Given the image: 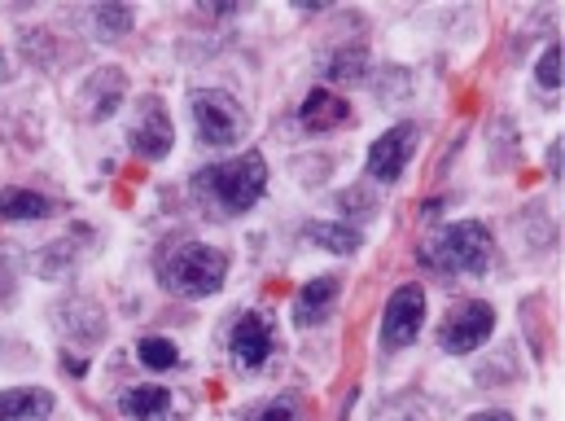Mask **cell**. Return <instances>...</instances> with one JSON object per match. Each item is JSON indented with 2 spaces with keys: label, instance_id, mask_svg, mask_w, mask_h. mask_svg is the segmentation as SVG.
<instances>
[{
  "label": "cell",
  "instance_id": "obj_1",
  "mask_svg": "<svg viewBox=\"0 0 565 421\" xmlns=\"http://www.w3.org/2000/svg\"><path fill=\"white\" fill-rule=\"evenodd\" d=\"M268 189V162L259 149H246L228 162H215L206 171L193 176V193L211 207H220L224 215H246Z\"/></svg>",
  "mask_w": 565,
  "mask_h": 421
},
{
  "label": "cell",
  "instance_id": "obj_2",
  "mask_svg": "<svg viewBox=\"0 0 565 421\" xmlns=\"http://www.w3.org/2000/svg\"><path fill=\"white\" fill-rule=\"evenodd\" d=\"M162 285L180 298H211L228 281V255L206 242H180L158 260Z\"/></svg>",
  "mask_w": 565,
  "mask_h": 421
},
{
  "label": "cell",
  "instance_id": "obj_3",
  "mask_svg": "<svg viewBox=\"0 0 565 421\" xmlns=\"http://www.w3.org/2000/svg\"><path fill=\"white\" fill-rule=\"evenodd\" d=\"M425 269L438 273H487L491 264V233L478 220H456L447 229H438L422 246Z\"/></svg>",
  "mask_w": 565,
  "mask_h": 421
},
{
  "label": "cell",
  "instance_id": "obj_4",
  "mask_svg": "<svg viewBox=\"0 0 565 421\" xmlns=\"http://www.w3.org/2000/svg\"><path fill=\"white\" fill-rule=\"evenodd\" d=\"M189 106H193L198 137L206 140V145H220V149L224 145H237V140L246 137V128H250L242 102L233 93H224V88H198L189 97Z\"/></svg>",
  "mask_w": 565,
  "mask_h": 421
},
{
  "label": "cell",
  "instance_id": "obj_5",
  "mask_svg": "<svg viewBox=\"0 0 565 421\" xmlns=\"http://www.w3.org/2000/svg\"><path fill=\"white\" fill-rule=\"evenodd\" d=\"M491 329H495V307L482 298H469L447 316V325L438 329V343H443V351L465 356V351H478L491 338Z\"/></svg>",
  "mask_w": 565,
  "mask_h": 421
},
{
  "label": "cell",
  "instance_id": "obj_6",
  "mask_svg": "<svg viewBox=\"0 0 565 421\" xmlns=\"http://www.w3.org/2000/svg\"><path fill=\"white\" fill-rule=\"evenodd\" d=\"M425 320V290L422 285H399L386 303V316H382V347L386 351H404L417 343Z\"/></svg>",
  "mask_w": 565,
  "mask_h": 421
},
{
  "label": "cell",
  "instance_id": "obj_7",
  "mask_svg": "<svg viewBox=\"0 0 565 421\" xmlns=\"http://www.w3.org/2000/svg\"><path fill=\"white\" fill-rule=\"evenodd\" d=\"M228 351H233V365L242 373H255L273 351H277V334H273V320L264 312H246L237 325H233V338H228Z\"/></svg>",
  "mask_w": 565,
  "mask_h": 421
},
{
  "label": "cell",
  "instance_id": "obj_8",
  "mask_svg": "<svg viewBox=\"0 0 565 421\" xmlns=\"http://www.w3.org/2000/svg\"><path fill=\"white\" fill-rule=\"evenodd\" d=\"M413 149H417V128L413 124H399V128L382 133V137L373 140V149H369V176L382 180V185H395L404 176Z\"/></svg>",
  "mask_w": 565,
  "mask_h": 421
},
{
  "label": "cell",
  "instance_id": "obj_9",
  "mask_svg": "<svg viewBox=\"0 0 565 421\" xmlns=\"http://www.w3.org/2000/svg\"><path fill=\"white\" fill-rule=\"evenodd\" d=\"M132 149L149 158V162H158V158H167L171 154V145H175V128H171V119H167V106L158 102V97H145L141 102V115H137V124H132Z\"/></svg>",
  "mask_w": 565,
  "mask_h": 421
},
{
  "label": "cell",
  "instance_id": "obj_10",
  "mask_svg": "<svg viewBox=\"0 0 565 421\" xmlns=\"http://www.w3.org/2000/svg\"><path fill=\"white\" fill-rule=\"evenodd\" d=\"M124 93H128L124 71H119V66H106V71H97V75L84 84L79 106H84L88 119H110V115L124 106Z\"/></svg>",
  "mask_w": 565,
  "mask_h": 421
},
{
  "label": "cell",
  "instance_id": "obj_11",
  "mask_svg": "<svg viewBox=\"0 0 565 421\" xmlns=\"http://www.w3.org/2000/svg\"><path fill=\"white\" fill-rule=\"evenodd\" d=\"M298 119H302L307 133H333V128H342L351 119V106L342 97H333L329 88H311L302 97V106H298Z\"/></svg>",
  "mask_w": 565,
  "mask_h": 421
},
{
  "label": "cell",
  "instance_id": "obj_12",
  "mask_svg": "<svg viewBox=\"0 0 565 421\" xmlns=\"http://www.w3.org/2000/svg\"><path fill=\"white\" fill-rule=\"evenodd\" d=\"M333 303H338V277H311L302 290H298V298H294V320L302 325V329H311V325H320L329 312H333Z\"/></svg>",
  "mask_w": 565,
  "mask_h": 421
},
{
  "label": "cell",
  "instance_id": "obj_13",
  "mask_svg": "<svg viewBox=\"0 0 565 421\" xmlns=\"http://www.w3.org/2000/svg\"><path fill=\"white\" fill-rule=\"evenodd\" d=\"M53 418V396L40 387H18L0 391V421H49Z\"/></svg>",
  "mask_w": 565,
  "mask_h": 421
},
{
  "label": "cell",
  "instance_id": "obj_14",
  "mask_svg": "<svg viewBox=\"0 0 565 421\" xmlns=\"http://www.w3.org/2000/svg\"><path fill=\"white\" fill-rule=\"evenodd\" d=\"M119 409H124L128 421H167V413H171V391L167 387H132L119 400Z\"/></svg>",
  "mask_w": 565,
  "mask_h": 421
},
{
  "label": "cell",
  "instance_id": "obj_15",
  "mask_svg": "<svg viewBox=\"0 0 565 421\" xmlns=\"http://www.w3.org/2000/svg\"><path fill=\"white\" fill-rule=\"evenodd\" d=\"M0 215L4 220H44V215H53V202L35 189H0Z\"/></svg>",
  "mask_w": 565,
  "mask_h": 421
},
{
  "label": "cell",
  "instance_id": "obj_16",
  "mask_svg": "<svg viewBox=\"0 0 565 421\" xmlns=\"http://www.w3.org/2000/svg\"><path fill=\"white\" fill-rule=\"evenodd\" d=\"M302 242L307 246H320V251H333V255H355L360 251V233L347 229V224H307L302 229Z\"/></svg>",
  "mask_w": 565,
  "mask_h": 421
},
{
  "label": "cell",
  "instance_id": "obj_17",
  "mask_svg": "<svg viewBox=\"0 0 565 421\" xmlns=\"http://www.w3.org/2000/svg\"><path fill=\"white\" fill-rule=\"evenodd\" d=\"M324 75L338 80V84H360L369 75V53L355 44V49H338L329 62H324Z\"/></svg>",
  "mask_w": 565,
  "mask_h": 421
},
{
  "label": "cell",
  "instance_id": "obj_18",
  "mask_svg": "<svg viewBox=\"0 0 565 421\" xmlns=\"http://www.w3.org/2000/svg\"><path fill=\"white\" fill-rule=\"evenodd\" d=\"M93 27H97V40H124L132 31V9L128 4H102V9H93Z\"/></svg>",
  "mask_w": 565,
  "mask_h": 421
},
{
  "label": "cell",
  "instance_id": "obj_19",
  "mask_svg": "<svg viewBox=\"0 0 565 421\" xmlns=\"http://www.w3.org/2000/svg\"><path fill=\"white\" fill-rule=\"evenodd\" d=\"M137 360H141L145 369H175V360H180V351H175V343L171 338H141L137 343Z\"/></svg>",
  "mask_w": 565,
  "mask_h": 421
},
{
  "label": "cell",
  "instance_id": "obj_20",
  "mask_svg": "<svg viewBox=\"0 0 565 421\" xmlns=\"http://www.w3.org/2000/svg\"><path fill=\"white\" fill-rule=\"evenodd\" d=\"M535 80H540V88H562V80H565V49L562 44H548L544 49V57L535 62Z\"/></svg>",
  "mask_w": 565,
  "mask_h": 421
},
{
  "label": "cell",
  "instance_id": "obj_21",
  "mask_svg": "<svg viewBox=\"0 0 565 421\" xmlns=\"http://www.w3.org/2000/svg\"><path fill=\"white\" fill-rule=\"evenodd\" d=\"M246 421H298V413H294V404H289V400H273V404L255 409Z\"/></svg>",
  "mask_w": 565,
  "mask_h": 421
},
{
  "label": "cell",
  "instance_id": "obj_22",
  "mask_svg": "<svg viewBox=\"0 0 565 421\" xmlns=\"http://www.w3.org/2000/svg\"><path fill=\"white\" fill-rule=\"evenodd\" d=\"M469 421H513V413H504V409H491V413H473Z\"/></svg>",
  "mask_w": 565,
  "mask_h": 421
},
{
  "label": "cell",
  "instance_id": "obj_23",
  "mask_svg": "<svg viewBox=\"0 0 565 421\" xmlns=\"http://www.w3.org/2000/svg\"><path fill=\"white\" fill-rule=\"evenodd\" d=\"M0 80H4V53H0Z\"/></svg>",
  "mask_w": 565,
  "mask_h": 421
}]
</instances>
